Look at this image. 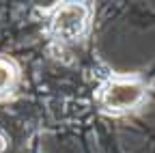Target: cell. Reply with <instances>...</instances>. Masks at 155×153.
<instances>
[{
  "label": "cell",
  "instance_id": "1",
  "mask_svg": "<svg viewBox=\"0 0 155 153\" xmlns=\"http://www.w3.org/2000/svg\"><path fill=\"white\" fill-rule=\"evenodd\" d=\"M144 82L138 78H114L101 91V104L110 112H125L144 99Z\"/></svg>",
  "mask_w": 155,
  "mask_h": 153
},
{
  "label": "cell",
  "instance_id": "2",
  "mask_svg": "<svg viewBox=\"0 0 155 153\" xmlns=\"http://www.w3.org/2000/svg\"><path fill=\"white\" fill-rule=\"evenodd\" d=\"M91 9L82 2H69L58 7L52 15V32L61 41H75L88 24Z\"/></svg>",
  "mask_w": 155,
  "mask_h": 153
},
{
  "label": "cell",
  "instance_id": "3",
  "mask_svg": "<svg viewBox=\"0 0 155 153\" xmlns=\"http://www.w3.org/2000/svg\"><path fill=\"white\" fill-rule=\"evenodd\" d=\"M13 82H15V67L9 61L0 58V95L9 93Z\"/></svg>",
  "mask_w": 155,
  "mask_h": 153
},
{
  "label": "cell",
  "instance_id": "4",
  "mask_svg": "<svg viewBox=\"0 0 155 153\" xmlns=\"http://www.w3.org/2000/svg\"><path fill=\"white\" fill-rule=\"evenodd\" d=\"M2 149H5V138L0 136V151H2Z\"/></svg>",
  "mask_w": 155,
  "mask_h": 153
}]
</instances>
